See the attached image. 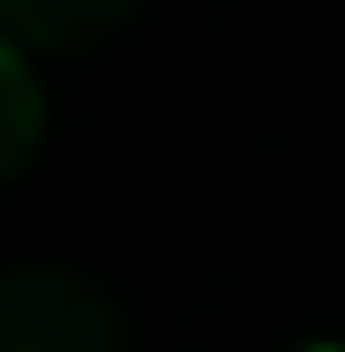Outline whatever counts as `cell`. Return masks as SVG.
Masks as SVG:
<instances>
[{
	"instance_id": "cell-2",
	"label": "cell",
	"mask_w": 345,
	"mask_h": 352,
	"mask_svg": "<svg viewBox=\"0 0 345 352\" xmlns=\"http://www.w3.org/2000/svg\"><path fill=\"white\" fill-rule=\"evenodd\" d=\"M141 0H0V32L16 39V47H94L103 32H118Z\"/></svg>"
},
{
	"instance_id": "cell-1",
	"label": "cell",
	"mask_w": 345,
	"mask_h": 352,
	"mask_svg": "<svg viewBox=\"0 0 345 352\" xmlns=\"http://www.w3.org/2000/svg\"><path fill=\"white\" fill-rule=\"evenodd\" d=\"M118 305L87 274L8 266L0 274V352H118Z\"/></svg>"
},
{
	"instance_id": "cell-4",
	"label": "cell",
	"mask_w": 345,
	"mask_h": 352,
	"mask_svg": "<svg viewBox=\"0 0 345 352\" xmlns=\"http://www.w3.org/2000/svg\"><path fill=\"white\" fill-rule=\"evenodd\" d=\"M314 352H337V344H314Z\"/></svg>"
},
{
	"instance_id": "cell-3",
	"label": "cell",
	"mask_w": 345,
	"mask_h": 352,
	"mask_svg": "<svg viewBox=\"0 0 345 352\" xmlns=\"http://www.w3.org/2000/svg\"><path fill=\"white\" fill-rule=\"evenodd\" d=\"M39 126H48L39 78H32V63H24V47H16L8 32H0V180L32 164V149H39Z\"/></svg>"
}]
</instances>
